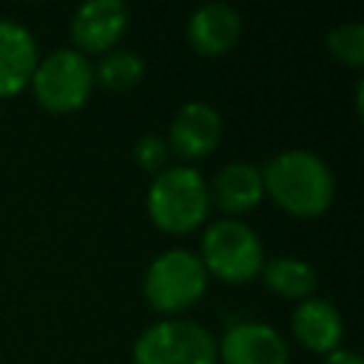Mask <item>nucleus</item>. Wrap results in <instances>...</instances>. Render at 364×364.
Instances as JSON below:
<instances>
[{
    "instance_id": "nucleus-1",
    "label": "nucleus",
    "mask_w": 364,
    "mask_h": 364,
    "mask_svg": "<svg viewBox=\"0 0 364 364\" xmlns=\"http://www.w3.org/2000/svg\"><path fill=\"white\" fill-rule=\"evenodd\" d=\"M262 185L270 199L301 219L318 216L333 205L336 196V179L330 165L304 148H290L276 156H270L262 168Z\"/></svg>"
},
{
    "instance_id": "nucleus-2",
    "label": "nucleus",
    "mask_w": 364,
    "mask_h": 364,
    "mask_svg": "<svg viewBox=\"0 0 364 364\" xmlns=\"http://www.w3.org/2000/svg\"><path fill=\"white\" fill-rule=\"evenodd\" d=\"M145 205L156 228L168 233H191L210 210L208 182L193 165H168L154 173Z\"/></svg>"
},
{
    "instance_id": "nucleus-3",
    "label": "nucleus",
    "mask_w": 364,
    "mask_h": 364,
    "mask_svg": "<svg viewBox=\"0 0 364 364\" xmlns=\"http://www.w3.org/2000/svg\"><path fill=\"white\" fill-rule=\"evenodd\" d=\"M208 270L199 253L185 247H171L159 253L142 279V293L156 313H179L205 296Z\"/></svg>"
},
{
    "instance_id": "nucleus-4",
    "label": "nucleus",
    "mask_w": 364,
    "mask_h": 364,
    "mask_svg": "<svg viewBox=\"0 0 364 364\" xmlns=\"http://www.w3.org/2000/svg\"><path fill=\"white\" fill-rule=\"evenodd\" d=\"M208 276H216L228 284H242L259 276L264 264V247L253 228L239 219H219L202 233L199 253Z\"/></svg>"
},
{
    "instance_id": "nucleus-5",
    "label": "nucleus",
    "mask_w": 364,
    "mask_h": 364,
    "mask_svg": "<svg viewBox=\"0 0 364 364\" xmlns=\"http://www.w3.org/2000/svg\"><path fill=\"white\" fill-rule=\"evenodd\" d=\"M31 91L37 102L51 114H68L85 105L94 88V65L77 48H57L46 60H37L31 74Z\"/></svg>"
},
{
    "instance_id": "nucleus-6",
    "label": "nucleus",
    "mask_w": 364,
    "mask_h": 364,
    "mask_svg": "<svg viewBox=\"0 0 364 364\" xmlns=\"http://www.w3.org/2000/svg\"><path fill=\"white\" fill-rule=\"evenodd\" d=\"M134 364H216V338L196 321L162 318L134 341Z\"/></svg>"
},
{
    "instance_id": "nucleus-7",
    "label": "nucleus",
    "mask_w": 364,
    "mask_h": 364,
    "mask_svg": "<svg viewBox=\"0 0 364 364\" xmlns=\"http://www.w3.org/2000/svg\"><path fill=\"white\" fill-rule=\"evenodd\" d=\"M131 11L122 0H85L71 17V40L82 54H105L125 34Z\"/></svg>"
},
{
    "instance_id": "nucleus-8",
    "label": "nucleus",
    "mask_w": 364,
    "mask_h": 364,
    "mask_svg": "<svg viewBox=\"0 0 364 364\" xmlns=\"http://www.w3.org/2000/svg\"><path fill=\"white\" fill-rule=\"evenodd\" d=\"M216 358L222 364H287V341L262 321H236L216 341Z\"/></svg>"
},
{
    "instance_id": "nucleus-9",
    "label": "nucleus",
    "mask_w": 364,
    "mask_h": 364,
    "mask_svg": "<svg viewBox=\"0 0 364 364\" xmlns=\"http://www.w3.org/2000/svg\"><path fill=\"white\" fill-rule=\"evenodd\" d=\"M219 139H222V114L213 105L202 100H191L179 105L168 128L171 154H176L179 159H199L210 154L219 145Z\"/></svg>"
},
{
    "instance_id": "nucleus-10",
    "label": "nucleus",
    "mask_w": 364,
    "mask_h": 364,
    "mask_svg": "<svg viewBox=\"0 0 364 364\" xmlns=\"http://www.w3.org/2000/svg\"><path fill=\"white\" fill-rule=\"evenodd\" d=\"M37 43L31 31L9 17H0V100L23 91L37 65Z\"/></svg>"
},
{
    "instance_id": "nucleus-11",
    "label": "nucleus",
    "mask_w": 364,
    "mask_h": 364,
    "mask_svg": "<svg viewBox=\"0 0 364 364\" xmlns=\"http://www.w3.org/2000/svg\"><path fill=\"white\" fill-rule=\"evenodd\" d=\"M290 327H293V336L307 350L324 353V355L338 350L341 338H344V318H341L338 307L318 296H310L296 304V310L290 316Z\"/></svg>"
},
{
    "instance_id": "nucleus-12",
    "label": "nucleus",
    "mask_w": 364,
    "mask_h": 364,
    "mask_svg": "<svg viewBox=\"0 0 364 364\" xmlns=\"http://www.w3.org/2000/svg\"><path fill=\"white\" fill-rule=\"evenodd\" d=\"M208 196L210 205H216L225 213L253 210L264 196L262 171L245 159H233L213 173V179L208 182Z\"/></svg>"
},
{
    "instance_id": "nucleus-13",
    "label": "nucleus",
    "mask_w": 364,
    "mask_h": 364,
    "mask_svg": "<svg viewBox=\"0 0 364 364\" xmlns=\"http://www.w3.org/2000/svg\"><path fill=\"white\" fill-rule=\"evenodd\" d=\"M242 34V17L228 3H205L188 20V43L205 57L225 54Z\"/></svg>"
},
{
    "instance_id": "nucleus-14",
    "label": "nucleus",
    "mask_w": 364,
    "mask_h": 364,
    "mask_svg": "<svg viewBox=\"0 0 364 364\" xmlns=\"http://www.w3.org/2000/svg\"><path fill=\"white\" fill-rule=\"evenodd\" d=\"M259 276L264 279V284L273 293H279L284 299H296V301L310 299L318 287L316 267L304 259H296V256H276V259L264 262Z\"/></svg>"
},
{
    "instance_id": "nucleus-15",
    "label": "nucleus",
    "mask_w": 364,
    "mask_h": 364,
    "mask_svg": "<svg viewBox=\"0 0 364 364\" xmlns=\"http://www.w3.org/2000/svg\"><path fill=\"white\" fill-rule=\"evenodd\" d=\"M142 74H145L142 57L128 51V48H111L94 65V82H100L102 88H108L114 94L131 91L142 80Z\"/></svg>"
},
{
    "instance_id": "nucleus-16",
    "label": "nucleus",
    "mask_w": 364,
    "mask_h": 364,
    "mask_svg": "<svg viewBox=\"0 0 364 364\" xmlns=\"http://www.w3.org/2000/svg\"><path fill=\"white\" fill-rule=\"evenodd\" d=\"M327 51L344 65H361L364 63V23L350 20V23L330 28Z\"/></svg>"
},
{
    "instance_id": "nucleus-17",
    "label": "nucleus",
    "mask_w": 364,
    "mask_h": 364,
    "mask_svg": "<svg viewBox=\"0 0 364 364\" xmlns=\"http://www.w3.org/2000/svg\"><path fill=\"white\" fill-rule=\"evenodd\" d=\"M134 156H136V162H139L145 171L159 173V171L168 168V159H171L168 139L159 136V134H145V136L136 139V145H134Z\"/></svg>"
},
{
    "instance_id": "nucleus-18",
    "label": "nucleus",
    "mask_w": 364,
    "mask_h": 364,
    "mask_svg": "<svg viewBox=\"0 0 364 364\" xmlns=\"http://www.w3.org/2000/svg\"><path fill=\"white\" fill-rule=\"evenodd\" d=\"M321 364H364V361H361L358 353H353V350H341V347H338V350L327 353Z\"/></svg>"
}]
</instances>
